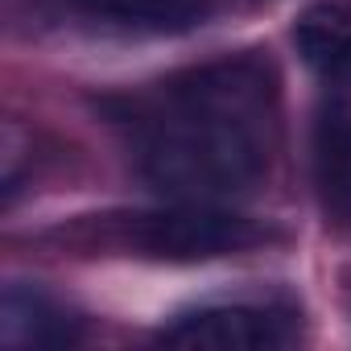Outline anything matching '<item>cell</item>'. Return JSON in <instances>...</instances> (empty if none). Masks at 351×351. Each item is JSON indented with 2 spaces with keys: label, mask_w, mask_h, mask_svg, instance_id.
<instances>
[{
  "label": "cell",
  "mask_w": 351,
  "mask_h": 351,
  "mask_svg": "<svg viewBox=\"0 0 351 351\" xmlns=\"http://www.w3.org/2000/svg\"><path fill=\"white\" fill-rule=\"evenodd\" d=\"M141 173L178 203L248 195L277 149V75L240 54L195 66L136 112Z\"/></svg>",
  "instance_id": "1"
},
{
  "label": "cell",
  "mask_w": 351,
  "mask_h": 351,
  "mask_svg": "<svg viewBox=\"0 0 351 351\" xmlns=\"http://www.w3.org/2000/svg\"><path fill=\"white\" fill-rule=\"evenodd\" d=\"M269 232L256 228L244 215H232L215 203H178L161 211H132V215H108L99 223V240L145 261H173V265H195V261H219L248 252Z\"/></svg>",
  "instance_id": "2"
},
{
  "label": "cell",
  "mask_w": 351,
  "mask_h": 351,
  "mask_svg": "<svg viewBox=\"0 0 351 351\" xmlns=\"http://www.w3.org/2000/svg\"><path fill=\"white\" fill-rule=\"evenodd\" d=\"M293 314L252 302H219L178 314L157 343L178 351H277L293 343Z\"/></svg>",
  "instance_id": "3"
},
{
  "label": "cell",
  "mask_w": 351,
  "mask_h": 351,
  "mask_svg": "<svg viewBox=\"0 0 351 351\" xmlns=\"http://www.w3.org/2000/svg\"><path fill=\"white\" fill-rule=\"evenodd\" d=\"M314 191L330 228L351 232V99L335 95L314 116Z\"/></svg>",
  "instance_id": "4"
},
{
  "label": "cell",
  "mask_w": 351,
  "mask_h": 351,
  "mask_svg": "<svg viewBox=\"0 0 351 351\" xmlns=\"http://www.w3.org/2000/svg\"><path fill=\"white\" fill-rule=\"evenodd\" d=\"M0 343L13 351H54L79 343V322L42 289L13 281L0 298Z\"/></svg>",
  "instance_id": "5"
},
{
  "label": "cell",
  "mask_w": 351,
  "mask_h": 351,
  "mask_svg": "<svg viewBox=\"0 0 351 351\" xmlns=\"http://www.w3.org/2000/svg\"><path fill=\"white\" fill-rule=\"evenodd\" d=\"M293 42L302 62L330 87H351V9L347 5H310L298 25Z\"/></svg>",
  "instance_id": "6"
},
{
  "label": "cell",
  "mask_w": 351,
  "mask_h": 351,
  "mask_svg": "<svg viewBox=\"0 0 351 351\" xmlns=\"http://www.w3.org/2000/svg\"><path fill=\"white\" fill-rule=\"evenodd\" d=\"M75 5L91 21L132 34H178L203 25L211 13V0H75Z\"/></svg>",
  "instance_id": "7"
}]
</instances>
